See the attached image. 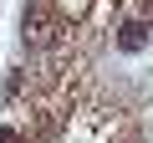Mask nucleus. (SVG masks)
<instances>
[{"label":"nucleus","mask_w":153,"mask_h":143,"mask_svg":"<svg viewBox=\"0 0 153 143\" xmlns=\"http://www.w3.org/2000/svg\"><path fill=\"white\" fill-rule=\"evenodd\" d=\"M143 46H148V21H123V26H117V51L133 56V51H143Z\"/></svg>","instance_id":"obj_1"},{"label":"nucleus","mask_w":153,"mask_h":143,"mask_svg":"<svg viewBox=\"0 0 153 143\" xmlns=\"http://www.w3.org/2000/svg\"><path fill=\"white\" fill-rule=\"evenodd\" d=\"M138 16H143V21H153V0H138Z\"/></svg>","instance_id":"obj_2"},{"label":"nucleus","mask_w":153,"mask_h":143,"mask_svg":"<svg viewBox=\"0 0 153 143\" xmlns=\"http://www.w3.org/2000/svg\"><path fill=\"white\" fill-rule=\"evenodd\" d=\"M0 143H21V133L16 128H0Z\"/></svg>","instance_id":"obj_3"}]
</instances>
